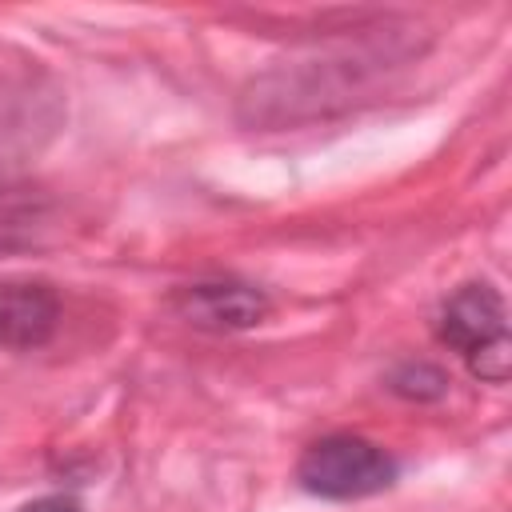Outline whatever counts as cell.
<instances>
[{"label":"cell","mask_w":512,"mask_h":512,"mask_svg":"<svg viewBox=\"0 0 512 512\" xmlns=\"http://www.w3.org/2000/svg\"><path fill=\"white\" fill-rule=\"evenodd\" d=\"M60 328V296L44 280L0 284V348H40Z\"/></svg>","instance_id":"5b68a950"},{"label":"cell","mask_w":512,"mask_h":512,"mask_svg":"<svg viewBox=\"0 0 512 512\" xmlns=\"http://www.w3.org/2000/svg\"><path fill=\"white\" fill-rule=\"evenodd\" d=\"M176 312L204 332H244L268 316V296L240 280H200L176 292Z\"/></svg>","instance_id":"277c9868"},{"label":"cell","mask_w":512,"mask_h":512,"mask_svg":"<svg viewBox=\"0 0 512 512\" xmlns=\"http://www.w3.org/2000/svg\"><path fill=\"white\" fill-rule=\"evenodd\" d=\"M436 336L472 368V376L492 380V384L508 380V364H512L508 312H504V296L492 284L456 288L440 304Z\"/></svg>","instance_id":"7a4b0ae2"},{"label":"cell","mask_w":512,"mask_h":512,"mask_svg":"<svg viewBox=\"0 0 512 512\" xmlns=\"http://www.w3.org/2000/svg\"><path fill=\"white\" fill-rule=\"evenodd\" d=\"M56 216L60 204L44 184L0 180V256L44 244L56 228Z\"/></svg>","instance_id":"8992f818"},{"label":"cell","mask_w":512,"mask_h":512,"mask_svg":"<svg viewBox=\"0 0 512 512\" xmlns=\"http://www.w3.org/2000/svg\"><path fill=\"white\" fill-rule=\"evenodd\" d=\"M420 52L412 28H364L356 36L332 40L292 64L256 76L240 96V120L252 128H284L332 116L356 104L376 80L404 68Z\"/></svg>","instance_id":"6da1fadb"},{"label":"cell","mask_w":512,"mask_h":512,"mask_svg":"<svg viewBox=\"0 0 512 512\" xmlns=\"http://www.w3.org/2000/svg\"><path fill=\"white\" fill-rule=\"evenodd\" d=\"M296 480L304 492L324 500H364L396 480V460L364 436L332 432L304 448L296 464Z\"/></svg>","instance_id":"3957f363"},{"label":"cell","mask_w":512,"mask_h":512,"mask_svg":"<svg viewBox=\"0 0 512 512\" xmlns=\"http://www.w3.org/2000/svg\"><path fill=\"white\" fill-rule=\"evenodd\" d=\"M28 124H32V112H28V108H24V112H16V108H12V100H8V96H0V156H4V140L20 136Z\"/></svg>","instance_id":"52a82bcc"},{"label":"cell","mask_w":512,"mask_h":512,"mask_svg":"<svg viewBox=\"0 0 512 512\" xmlns=\"http://www.w3.org/2000/svg\"><path fill=\"white\" fill-rule=\"evenodd\" d=\"M16 512H80V504L72 496H40V500H32Z\"/></svg>","instance_id":"ba28073f"}]
</instances>
